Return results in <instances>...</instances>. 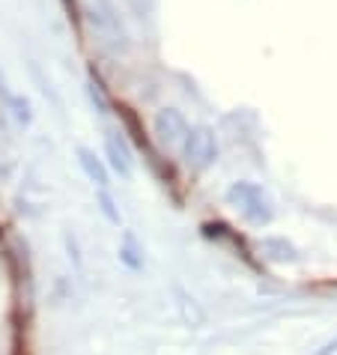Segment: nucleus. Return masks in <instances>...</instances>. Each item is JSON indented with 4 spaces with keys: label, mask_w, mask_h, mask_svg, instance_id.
I'll return each instance as SVG.
<instances>
[{
    "label": "nucleus",
    "mask_w": 337,
    "mask_h": 355,
    "mask_svg": "<svg viewBox=\"0 0 337 355\" xmlns=\"http://www.w3.org/2000/svg\"><path fill=\"white\" fill-rule=\"evenodd\" d=\"M84 21L111 54H126L128 51V33H126V27H123L111 0H87L84 3Z\"/></svg>",
    "instance_id": "obj_1"
},
{
    "label": "nucleus",
    "mask_w": 337,
    "mask_h": 355,
    "mask_svg": "<svg viewBox=\"0 0 337 355\" xmlns=\"http://www.w3.org/2000/svg\"><path fill=\"white\" fill-rule=\"evenodd\" d=\"M337 352V338L334 340H329V343H325V347L320 349V352H316V355H334Z\"/></svg>",
    "instance_id": "obj_13"
},
{
    "label": "nucleus",
    "mask_w": 337,
    "mask_h": 355,
    "mask_svg": "<svg viewBox=\"0 0 337 355\" xmlns=\"http://www.w3.org/2000/svg\"><path fill=\"white\" fill-rule=\"evenodd\" d=\"M105 153H107V162H111L114 171L120 173L123 180H128V176H132V153H128V146H126L120 132L105 135Z\"/></svg>",
    "instance_id": "obj_5"
},
{
    "label": "nucleus",
    "mask_w": 337,
    "mask_h": 355,
    "mask_svg": "<svg viewBox=\"0 0 337 355\" xmlns=\"http://www.w3.org/2000/svg\"><path fill=\"white\" fill-rule=\"evenodd\" d=\"M182 159L188 162L191 171H206V167L215 164L218 137L209 125H194V129H188L185 141H182Z\"/></svg>",
    "instance_id": "obj_3"
},
{
    "label": "nucleus",
    "mask_w": 337,
    "mask_h": 355,
    "mask_svg": "<svg viewBox=\"0 0 337 355\" xmlns=\"http://www.w3.org/2000/svg\"><path fill=\"white\" fill-rule=\"evenodd\" d=\"M260 251H263V257L272 260V263H295V260H299L295 245H290L286 239H277V236H272V239H263Z\"/></svg>",
    "instance_id": "obj_7"
},
{
    "label": "nucleus",
    "mask_w": 337,
    "mask_h": 355,
    "mask_svg": "<svg viewBox=\"0 0 337 355\" xmlns=\"http://www.w3.org/2000/svg\"><path fill=\"white\" fill-rule=\"evenodd\" d=\"M227 203H230L233 209H239V215L248 224L263 227L275 218V206L269 200V194L254 182H233L230 189H227Z\"/></svg>",
    "instance_id": "obj_2"
},
{
    "label": "nucleus",
    "mask_w": 337,
    "mask_h": 355,
    "mask_svg": "<svg viewBox=\"0 0 337 355\" xmlns=\"http://www.w3.org/2000/svg\"><path fill=\"white\" fill-rule=\"evenodd\" d=\"M96 203H98V209H102V215L111 224H120V212H116V206H114V197L107 194V189H98L96 194Z\"/></svg>",
    "instance_id": "obj_8"
},
{
    "label": "nucleus",
    "mask_w": 337,
    "mask_h": 355,
    "mask_svg": "<svg viewBox=\"0 0 337 355\" xmlns=\"http://www.w3.org/2000/svg\"><path fill=\"white\" fill-rule=\"evenodd\" d=\"M0 98H3V102H9V98H12V93H9V87H6L3 72H0Z\"/></svg>",
    "instance_id": "obj_12"
},
{
    "label": "nucleus",
    "mask_w": 337,
    "mask_h": 355,
    "mask_svg": "<svg viewBox=\"0 0 337 355\" xmlns=\"http://www.w3.org/2000/svg\"><path fill=\"white\" fill-rule=\"evenodd\" d=\"M120 260L126 263V266H132V269H141V260L135 257V251H132V239H128V233H126V248H120Z\"/></svg>",
    "instance_id": "obj_11"
},
{
    "label": "nucleus",
    "mask_w": 337,
    "mask_h": 355,
    "mask_svg": "<svg viewBox=\"0 0 337 355\" xmlns=\"http://www.w3.org/2000/svg\"><path fill=\"white\" fill-rule=\"evenodd\" d=\"M6 105H9V107H12V114H15V120H18V123H24V125H27V123H31V120H33L31 102H27V98H24V96H15V93H12V98H9V102H6Z\"/></svg>",
    "instance_id": "obj_9"
},
{
    "label": "nucleus",
    "mask_w": 337,
    "mask_h": 355,
    "mask_svg": "<svg viewBox=\"0 0 337 355\" xmlns=\"http://www.w3.org/2000/svg\"><path fill=\"white\" fill-rule=\"evenodd\" d=\"M78 164L84 167L87 180H90L93 185H98V189H107V182H111V173H107L105 162L98 159L93 150H87V146H78Z\"/></svg>",
    "instance_id": "obj_6"
},
{
    "label": "nucleus",
    "mask_w": 337,
    "mask_h": 355,
    "mask_svg": "<svg viewBox=\"0 0 337 355\" xmlns=\"http://www.w3.org/2000/svg\"><path fill=\"white\" fill-rule=\"evenodd\" d=\"M153 132L158 137V144L173 150V146H182L185 135H188V120L182 116V111L176 107H162L153 120Z\"/></svg>",
    "instance_id": "obj_4"
},
{
    "label": "nucleus",
    "mask_w": 337,
    "mask_h": 355,
    "mask_svg": "<svg viewBox=\"0 0 337 355\" xmlns=\"http://www.w3.org/2000/svg\"><path fill=\"white\" fill-rule=\"evenodd\" d=\"M90 98L98 102V114H107V98L102 96V84H98L96 78H90Z\"/></svg>",
    "instance_id": "obj_10"
}]
</instances>
